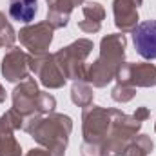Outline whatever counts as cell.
<instances>
[{"instance_id":"cell-2","label":"cell","mask_w":156,"mask_h":156,"mask_svg":"<svg viewBox=\"0 0 156 156\" xmlns=\"http://www.w3.org/2000/svg\"><path fill=\"white\" fill-rule=\"evenodd\" d=\"M38 13V0H9V15L13 20L29 24Z\"/></svg>"},{"instance_id":"cell-1","label":"cell","mask_w":156,"mask_h":156,"mask_svg":"<svg viewBox=\"0 0 156 156\" xmlns=\"http://www.w3.org/2000/svg\"><path fill=\"white\" fill-rule=\"evenodd\" d=\"M133 44L145 60H156V20H145L133 31Z\"/></svg>"}]
</instances>
